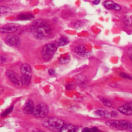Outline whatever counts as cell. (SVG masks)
<instances>
[{"mask_svg":"<svg viewBox=\"0 0 132 132\" xmlns=\"http://www.w3.org/2000/svg\"><path fill=\"white\" fill-rule=\"evenodd\" d=\"M34 37L38 40H43L51 32L50 26L43 21H37L32 26Z\"/></svg>","mask_w":132,"mask_h":132,"instance_id":"1","label":"cell"},{"mask_svg":"<svg viewBox=\"0 0 132 132\" xmlns=\"http://www.w3.org/2000/svg\"><path fill=\"white\" fill-rule=\"evenodd\" d=\"M106 124L115 130L132 131V124L126 120H108Z\"/></svg>","mask_w":132,"mask_h":132,"instance_id":"2","label":"cell"},{"mask_svg":"<svg viewBox=\"0 0 132 132\" xmlns=\"http://www.w3.org/2000/svg\"><path fill=\"white\" fill-rule=\"evenodd\" d=\"M42 124L45 127L51 130L56 131H59L64 125V121L57 117H50L43 121Z\"/></svg>","mask_w":132,"mask_h":132,"instance_id":"3","label":"cell"},{"mask_svg":"<svg viewBox=\"0 0 132 132\" xmlns=\"http://www.w3.org/2000/svg\"><path fill=\"white\" fill-rule=\"evenodd\" d=\"M58 46L57 42L56 41L45 44L43 47L41 51V56L42 58L45 60L50 59L56 52Z\"/></svg>","mask_w":132,"mask_h":132,"instance_id":"4","label":"cell"},{"mask_svg":"<svg viewBox=\"0 0 132 132\" xmlns=\"http://www.w3.org/2000/svg\"><path fill=\"white\" fill-rule=\"evenodd\" d=\"M48 113V107L44 103H40L35 106L32 114L37 118H42L45 117Z\"/></svg>","mask_w":132,"mask_h":132,"instance_id":"5","label":"cell"},{"mask_svg":"<svg viewBox=\"0 0 132 132\" xmlns=\"http://www.w3.org/2000/svg\"><path fill=\"white\" fill-rule=\"evenodd\" d=\"M20 26L15 24H7L0 27V34H11L18 31Z\"/></svg>","mask_w":132,"mask_h":132,"instance_id":"6","label":"cell"},{"mask_svg":"<svg viewBox=\"0 0 132 132\" xmlns=\"http://www.w3.org/2000/svg\"><path fill=\"white\" fill-rule=\"evenodd\" d=\"M118 110L123 114L132 116V101L121 105L119 107Z\"/></svg>","mask_w":132,"mask_h":132,"instance_id":"7","label":"cell"},{"mask_svg":"<svg viewBox=\"0 0 132 132\" xmlns=\"http://www.w3.org/2000/svg\"><path fill=\"white\" fill-rule=\"evenodd\" d=\"M5 42L11 46H18L21 43L20 38L15 35H9L5 37Z\"/></svg>","mask_w":132,"mask_h":132,"instance_id":"8","label":"cell"},{"mask_svg":"<svg viewBox=\"0 0 132 132\" xmlns=\"http://www.w3.org/2000/svg\"><path fill=\"white\" fill-rule=\"evenodd\" d=\"M103 5L106 9L109 10H115L119 11L121 9V7L119 5L111 0H107L105 1L103 3Z\"/></svg>","mask_w":132,"mask_h":132,"instance_id":"9","label":"cell"},{"mask_svg":"<svg viewBox=\"0 0 132 132\" xmlns=\"http://www.w3.org/2000/svg\"><path fill=\"white\" fill-rule=\"evenodd\" d=\"M6 76L8 78L10 81L15 85H19L20 80L16 73L12 70H9L6 73Z\"/></svg>","mask_w":132,"mask_h":132,"instance_id":"10","label":"cell"},{"mask_svg":"<svg viewBox=\"0 0 132 132\" xmlns=\"http://www.w3.org/2000/svg\"><path fill=\"white\" fill-rule=\"evenodd\" d=\"M74 51L77 55L83 57H86L89 54V52L84 45H79L76 46L74 48Z\"/></svg>","mask_w":132,"mask_h":132,"instance_id":"11","label":"cell"},{"mask_svg":"<svg viewBox=\"0 0 132 132\" xmlns=\"http://www.w3.org/2000/svg\"><path fill=\"white\" fill-rule=\"evenodd\" d=\"M34 102L32 100L28 99L25 103V106L23 108V112L25 114H29L32 113L34 110Z\"/></svg>","mask_w":132,"mask_h":132,"instance_id":"12","label":"cell"},{"mask_svg":"<svg viewBox=\"0 0 132 132\" xmlns=\"http://www.w3.org/2000/svg\"><path fill=\"white\" fill-rule=\"evenodd\" d=\"M77 127L71 124H64L58 132H76Z\"/></svg>","mask_w":132,"mask_h":132,"instance_id":"13","label":"cell"},{"mask_svg":"<svg viewBox=\"0 0 132 132\" xmlns=\"http://www.w3.org/2000/svg\"><path fill=\"white\" fill-rule=\"evenodd\" d=\"M21 72L22 73V75H27L31 76L32 71L31 68L29 64L28 63H23L21 66Z\"/></svg>","mask_w":132,"mask_h":132,"instance_id":"14","label":"cell"},{"mask_svg":"<svg viewBox=\"0 0 132 132\" xmlns=\"http://www.w3.org/2000/svg\"><path fill=\"white\" fill-rule=\"evenodd\" d=\"M17 18L20 20H30L34 18V16L29 13H21L19 14Z\"/></svg>","mask_w":132,"mask_h":132,"instance_id":"15","label":"cell"},{"mask_svg":"<svg viewBox=\"0 0 132 132\" xmlns=\"http://www.w3.org/2000/svg\"><path fill=\"white\" fill-rule=\"evenodd\" d=\"M31 77V76L27 75H22L21 81L23 85H28L30 82Z\"/></svg>","mask_w":132,"mask_h":132,"instance_id":"16","label":"cell"},{"mask_svg":"<svg viewBox=\"0 0 132 132\" xmlns=\"http://www.w3.org/2000/svg\"><path fill=\"white\" fill-rule=\"evenodd\" d=\"M57 42L59 46H63L69 43V40L65 37H61Z\"/></svg>","mask_w":132,"mask_h":132,"instance_id":"17","label":"cell"},{"mask_svg":"<svg viewBox=\"0 0 132 132\" xmlns=\"http://www.w3.org/2000/svg\"><path fill=\"white\" fill-rule=\"evenodd\" d=\"M11 11L10 7L5 6H0V15L8 14Z\"/></svg>","mask_w":132,"mask_h":132,"instance_id":"18","label":"cell"},{"mask_svg":"<svg viewBox=\"0 0 132 132\" xmlns=\"http://www.w3.org/2000/svg\"><path fill=\"white\" fill-rule=\"evenodd\" d=\"M70 60V57L69 55H65L63 57H61L59 58V62L61 64H65L68 63Z\"/></svg>","mask_w":132,"mask_h":132,"instance_id":"19","label":"cell"},{"mask_svg":"<svg viewBox=\"0 0 132 132\" xmlns=\"http://www.w3.org/2000/svg\"><path fill=\"white\" fill-rule=\"evenodd\" d=\"M98 98L100 100V101L102 102V103L103 105H104L105 106L111 107L112 106L111 103L107 98H105L104 97H102V96H98Z\"/></svg>","mask_w":132,"mask_h":132,"instance_id":"20","label":"cell"},{"mask_svg":"<svg viewBox=\"0 0 132 132\" xmlns=\"http://www.w3.org/2000/svg\"><path fill=\"white\" fill-rule=\"evenodd\" d=\"M13 105L10 106V107H9L8 108H7L6 110H5L1 114V116L2 117H5L7 116L8 114H9L13 110Z\"/></svg>","mask_w":132,"mask_h":132,"instance_id":"21","label":"cell"},{"mask_svg":"<svg viewBox=\"0 0 132 132\" xmlns=\"http://www.w3.org/2000/svg\"><path fill=\"white\" fill-rule=\"evenodd\" d=\"M95 113L100 117H105L107 115L106 112L103 110H97L95 111Z\"/></svg>","mask_w":132,"mask_h":132,"instance_id":"22","label":"cell"},{"mask_svg":"<svg viewBox=\"0 0 132 132\" xmlns=\"http://www.w3.org/2000/svg\"><path fill=\"white\" fill-rule=\"evenodd\" d=\"M120 76L123 78H125V79H129V80H132V77L128 75V74L125 73H121L120 74Z\"/></svg>","mask_w":132,"mask_h":132,"instance_id":"23","label":"cell"},{"mask_svg":"<svg viewBox=\"0 0 132 132\" xmlns=\"http://www.w3.org/2000/svg\"><path fill=\"white\" fill-rule=\"evenodd\" d=\"M82 23L81 21H77L75 23H74V27L76 28H80L82 26Z\"/></svg>","mask_w":132,"mask_h":132,"instance_id":"24","label":"cell"},{"mask_svg":"<svg viewBox=\"0 0 132 132\" xmlns=\"http://www.w3.org/2000/svg\"><path fill=\"white\" fill-rule=\"evenodd\" d=\"M7 58L4 56L1 55L0 56V63H4L6 62Z\"/></svg>","mask_w":132,"mask_h":132,"instance_id":"25","label":"cell"},{"mask_svg":"<svg viewBox=\"0 0 132 132\" xmlns=\"http://www.w3.org/2000/svg\"><path fill=\"white\" fill-rule=\"evenodd\" d=\"M109 114L110 117H116L118 115V113L116 111L113 110Z\"/></svg>","mask_w":132,"mask_h":132,"instance_id":"26","label":"cell"},{"mask_svg":"<svg viewBox=\"0 0 132 132\" xmlns=\"http://www.w3.org/2000/svg\"><path fill=\"white\" fill-rule=\"evenodd\" d=\"M48 73L50 75H54L55 74V71L54 69H50L48 70Z\"/></svg>","mask_w":132,"mask_h":132,"instance_id":"27","label":"cell"},{"mask_svg":"<svg viewBox=\"0 0 132 132\" xmlns=\"http://www.w3.org/2000/svg\"><path fill=\"white\" fill-rule=\"evenodd\" d=\"M128 56L131 61H132V48L129 49L128 51Z\"/></svg>","mask_w":132,"mask_h":132,"instance_id":"28","label":"cell"},{"mask_svg":"<svg viewBox=\"0 0 132 132\" xmlns=\"http://www.w3.org/2000/svg\"><path fill=\"white\" fill-rule=\"evenodd\" d=\"M90 132H97V128L96 127H93L90 129Z\"/></svg>","mask_w":132,"mask_h":132,"instance_id":"29","label":"cell"},{"mask_svg":"<svg viewBox=\"0 0 132 132\" xmlns=\"http://www.w3.org/2000/svg\"><path fill=\"white\" fill-rule=\"evenodd\" d=\"M81 132H90V129L89 128L85 127V128H84L82 129Z\"/></svg>","mask_w":132,"mask_h":132,"instance_id":"30","label":"cell"},{"mask_svg":"<svg viewBox=\"0 0 132 132\" xmlns=\"http://www.w3.org/2000/svg\"><path fill=\"white\" fill-rule=\"evenodd\" d=\"M100 2V0H93L92 3L94 5H98Z\"/></svg>","mask_w":132,"mask_h":132,"instance_id":"31","label":"cell"},{"mask_svg":"<svg viewBox=\"0 0 132 132\" xmlns=\"http://www.w3.org/2000/svg\"><path fill=\"white\" fill-rule=\"evenodd\" d=\"M4 88L3 86H0V95L4 92Z\"/></svg>","mask_w":132,"mask_h":132,"instance_id":"32","label":"cell"},{"mask_svg":"<svg viewBox=\"0 0 132 132\" xmlns=\"http://www.w3.org/2000/svg\"><path fill=\"white\" fill-rule=\"evenodd\" d=\"M2 45V42H1V41L0 40V48L1 47Z\"/></svg>","mask_w":132,"mask_h":132,"instance_id":"33","label":"cell"},{"mask_svg":"<svg viewBox=\"0 0 132 132\" xmlns=\"http://www.w3.org/2000/svg\"><path fill=\"white\" fill-rule=\"evenodd\" d=\"M39 132H43V131H39Z\"/></svg>","mask_w":132,"mask_h":132,"instance_id":"34","label":"cell"}]
</instances>
